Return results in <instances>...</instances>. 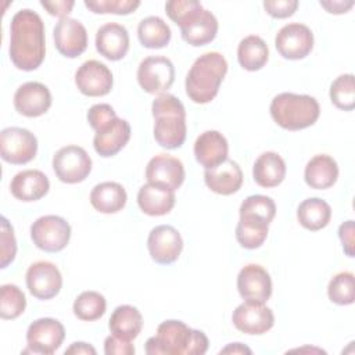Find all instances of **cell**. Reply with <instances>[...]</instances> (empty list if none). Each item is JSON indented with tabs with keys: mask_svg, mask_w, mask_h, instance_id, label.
Wrapping results in <instances>:
<instances>
[{
	"mask_svg": "<svg viewBox=\"0 0 355 355\" xmlns=\"http://www.w3.org/2000/svg\"><path fill=\"white\" fill-rule=\"evenodd\" d=\"M17 254V241L14 236V229L7 220L1 216V268H7L15 258Z\"/></svg>",
	"mask_w": 355,
	"mask_h": 355,
	"instance_id": "43",
	"label": "cell"
},
{
	"mask_svg": "<svg viewBox=\"0 0 355 355\" xmlns=\"http://www.w3.org/2000/svg\"><path fill=\"white\" fill-rule=\"evenodd\" d=\"M251 352L252 351L241 343H232L227 347H225L223 349H220V354H247V355H251Z\"/></svg>",
	"mask_w": 355,
	"mask_h": 355,
	"instance_id": "50",
	"label": "cell"
},
{
	"mask_svg": "<svg viewBox=\"0 0 355 355\" xmlns=\"http://www.w3.org/2000/svg\"><path fill=\"white\" fill-rule=\"evenodd\" d=\"M239 214H240V216L248 215V216L263 219L265 222L270 223L276 215V204L270 197L263 196V194L248 196L241 202Z\"/></svg>",
	"mask_w": 355,
	"mask_h": 355,
	"instance_id": "39",
	"label": "cell"
},
{
	"mask_svg": "<svg viewBox=\"0 0 355 355\" xmlns=\"http://www.w3.org/2000/svg\"><path fill=\"white\" fill-rule=\"evenodd\" d=\"M232 322L237 330L245 334L259 336L273 327L275 315L263 302L245 300L233 311Z\"/></svg>",
	"mask_w": 355,
	"mask_h": 355,
	"instance_id": "12",
	"label": "cell"
},
{
	"mask_svg": "<svg viewBox=\"0 0 355 355\" xmlns=\"http://www.w3.org/2000/svg\"><path fill=\"white\" fill-rule=\"evenodd\" d=\"M50 189L49 178L39 169H25L14 175L10 190L11 194L21 201H37L47 194Z\"/></svg>",
	"mask_w": 355,
	"mask_h": 355,
	"instance_id": "24",
	"label": "cell"
},
{
	"mask_svg": "<svg viewBox=\"0 0 355 355\" xmlns=\"http://www.w3.org/2000/svg\"><path fill=\"white\" fill-rule=\"evenodd\" d=\"M175 200V191L154 183L143 184L137 193V204L140 209L150 216L166 215L172 211Z\"/></svg>",
	"mask_w": 355,
	"mask_h": 355,
	"instance_id": "26",
	"label": "cell"
},
{
	"mask_svg": "<svg viewBox=\"0 0 355 355\" xmlns=\"http://www.w3.org/2000/svg\"><path fill=\"white\" fill-rule=\"evenodd\" d=\"M320 6L330 14H344L354 6V1L352 0H348V1H343V0L320 1Z\"/></svg>",
	"mask_w": 355,
	"mask_h": 355,
	"instance_id": "48",
	"label": "cell"
},
{
	"mask_svg": "<svg viewBox=\"0 0 355 355\" xmlns=\"http://www.w3.org/2000/svg\"><path fill=\"white\" fill-rule=\"evenodd\" d=\"M146 179L148 183L175 191L184 180V166L180 159L169 154H159L148 161L146 166Z\"/></svg>",
	"mask_w": 355,
	"mask_h": 355,
	"instance_id": "19",
	"label": "cell"
},
{
	"mask_svg": "<svg viewBox=\"0 0 355 355\" xmlns=\"http://www.w3.org/2000/svg\"><path fill=\"white\" fill-rule=\"evenodd\" d=\"M275 46L283 58L301 60L313 49V33L306 25L291 22L279 29L275 37Z\"/></svg>",
	"mask_w": 355,
	"mask_h": 355,
	"instance_id": "11",
	"label": "cell"
},
{
	"mask_svg": "<svg viewBox=\"0 0 355 355\" xmlns=\"http://www.w3.org/2000/svg\"><path fill=\"white\" fill-rule=\"evenodd\" d=\"M104 352L107 355H133L135 347L130 340L121 338L118 336H108L104 341Z\"/></svg>",
	"mask_w": 355,
	"mask_h": 355,
	"instance_id": "45",
	"label": "cell"
},
{
	"mask_svg": "<svg viewBox=\"0 0 355 355\" xmlns=\"http://www.w3.org/2000/svg\"><path fill=\"white\" fill-rule=\"evenodd\" d=\"M107 301L103 294L97 291H83L73 301V313L78 319L93 322L105 313Z\"/></svg>",
	"mask_w": 355,
	"mask_h": 355,
	"instance_id": "35",
	"label": "cell"
},
{
	"mask_svg": "<svg viewBox=\"0 0 355 355\" xmlns=\"http://www.w3.org/2000/svg\"><path fill=\"white\" fill-rule=\"evenodd\" d=\"M229 144L218 130H205L194 143V157L205 169H211L227 159Z\"/></svg>",
	"mask_w": 355,
	"mask_h": 355,
	"instance_id": "22",
	"label": "cell"
},
{
	"mask_svg": "<svg viewBox=\"0 0 355 355\" xmlns=\"http://www.w3.org/2000/svg\"><path fill=\"white\" fill-rule=\"evenodd\" d=\"M126 190L116 182L98 183L90 193V204L101 214L119 212L126 205Z\"/></svg>",
	"mask_w": 355,
	"mask_h": 355,
	"instance_id": "29",
	"label": "cell"
},
{
	"mask_svg": "<svg viewBox=\"0 0 355 355\" xmlns=\"http://www.w3.org/2000/svg\"><path fill=\"white\" fill-rule=\"evenodd\" d=\"M330 205L319 197L306 198L297 208V219L300 225L311 232H316L326 227L330 222Z\"/></svg>",
	"mask_w": 355,
	"mask_h": 355,
	"instance_id": "31",
	"label": "cell"
},
{
	"mask_svg": "<svg viewBox=\"0 0 355 355\" xmlns=\"http://www.w3.org/2000/svg\"><path fill=\"white\" fill-rule=\"evenodd\" d=\"M338 178V165L336 159L327 154L312 157L304 171L305 183L316 190L331 187Z\"/></svg>",
	"mask_w": 355,
	"mask_h": 355,
	"instance_id": "27",
	"label": "cell"
},
{
	"mask_svg": "<svg viewBox=\"0 0 355 355\" xmlns=\"http://www.w3.org/2000/svg\"><path fill=\"white\" fill-rule=\"evenodd\" d=\"M53 169L61 182L68 184L80 183L92 171V158L83 147L65 146L54 154Z\"/></svg>",
	"mask_w": 355,
	"mask_h": 355,
	"instance_id": "7",
	"label": "cell"
},
{
	"mask_svg": "<svg viewBox=\"0 0 355 355\" xmlns=\"http://www.w3.org/2000/svg\"><path fill=\"white\" fill-rule=\"evenodd\" d=\"M237 290L241 298L265 304L272 295V279L261 265L248 263L239 272Z\"/></svg>",
	"mask_w": 355,
	"mask_h": 355,
	"instance_id": "18",
	"label": "cell"
},
{
	"mask_svg": "<svg viewBox=\"0 0 355 355\" xmlns=\"http://www.w3.org/2000/svg\"><path fill=\"white\" fill-rule=\"evenodd\" d=\"M265 11L273 18H287L291 17L297 8V0H266L263 1Z\"/></svg>",
	"mask_w": 355,
	"mask_h": 355,
	"instance_id": "44",
	"label": "cell"
},
{
	"mask_svg": "<svg viewBox=\"0 0 355 355\" xmlns=\"http://www.w3.org/2000/svg\"><path fill=\"white\" fill-rule=\"evenodd\" d=\"M327 295L337 305H351L355 300L354 275L351 272H340L334 275L327 287Z\"/></svg>",
	"mask_w": 355,
	"mask_h": 355,
	"instance_id": "38",
	"label": "cell"
},
{
	"mask_svg": "<svg viewBox=\"0 0 355 355\" xmlns=\"http://www.w3.org/2000/svg\"><path fill=\"white\" fill-rule=\"evenodd\" d=\"M268 58L269 49L262 37L257 35H250L240 40L237 47V60L244 69L259 71L265 67Z\"/></svg>",
	"mask_w": 355,
	"mask_h": 355,
	"instance_id": "32",
	"label": "cell"
},
{
	"mask_svg": "<svg viewBox=\"0 0 355 355\" xmlns=\"http://www.w3.org/2000/svg\"><path fill=\"white\" fill-rule=\"evenodd\" d=\"M151 112L155 121V141L166 150L179 148L184 143L187 133L183 103L173 94L162 93L153 101Z\"/></svg>",
	"mask_w": 355,
	"mask_h": 355,
	"instance_id": "4",
	"label": "cell"
},
{
	"mask_svg": "<svg viewBox=\"0 0 355 355\" xmlns=\"http://www.w3.org/2000/svg\"><path fill=\"white\" fill-rule=\"evenodd\" d=\"M31 237L37 248L46 252H58L69 243L71 225L58 215H44L32 223Z\"/></svg>",
	"mask_w": 355,
	"mask_h": 355,
	"instance_id": "6",
	"label": "cell"
},
{
	"mask_svg": "<svg viewBox=\"0 0 355 355\" xmlns=\"http://www.w3.org/2000/svg\"><path fill=\"white\" fill-rule=\"evenodd\" d=\"M8 54L18 69L33 71L42 65L46 55L44 25L36 11L22 8L11 18Z\"/></svg>",
	"mask_w": 355,
	"mask_h": 355,
	"instance_id": "1",
	"label": "cell"
},
{
	"mask_svg": "<svg viewBox=\"0 0 355 355\" xmlns=\"http://www.w3.org/2000/svg\"><path fill=\"white\" fill-rule=\"evenodd\" d=\"M67 354L68 355L69 354H73V355H80V354H83V355H96V349L90 344L79 341V343H72L71 347H68L65 349V355Z\"/></svg>",
	"mask_w": 355,
	"mask_h": 355,
	"instance_id": "49",
	"label": "cell"
},
{
	"mask_svg": "<svg viewBox=\"0 0 355 355\" xmlns=\"http://www.w3.org/2000/svg\"><path fill=\"white\" fill-rule=\"evenodd\" d=\"M218 19L216 17L205 10L204 7L196 11L191 17H189L179 28L182 39L194 46L200 47L211 43L218 33Z\"/></svg>",
	"mask_w": 355,
	"mask_h": 355,
	"instance_id": "20",
	"label": "cell"
},
{
	"mask_svg": "<svg viewBox=\"0 0 355 355\" xmlns=\"http://www.w3.org/2000/svg\"><path fill=\"white\" fill-rule=\"evenodd\" d=\"M147 247L153 261L161 265H169L179 258L183 250V239L173 226L159 225L151 229Z\"/></svg>",
	"mask_w": 355,
	"mask_h": 355,
	"instance_id": "14",
	"label": "cell"
},
{
	"mask_svg": "<svg viewBox=\"0 0 355 355\" xmlns=\"http://www.w3.org/2000/svg\"><path fill=\"white\" fill-rule=\"evenodd\" d=\"M115 118H116V114L114 108L105 103L94 104L87 111V122L96 133L104 130L108 125H111V122Z\"/></svg>",
	"mask_w": 355,
	"mask_h": 355,
	"instance_id": "42",
	"label": "cell"
},
{
	"mask_svg": "<svg viewBox=\"0 0 355 355\" xmlns=\"http://www.w3.org/2000/svg\"><path fill=\"white\" fill-rule=\"evenodd\" d=\"M26 286L29 293L39 300L55 297L62 287L60 269L49 261H37L26 270Z\"/></svg>",
	"mask_w": 355,
	"mask_h": 355,
	"instance_id": "13",
	"label": "cell"
},
{
	"mask_svg": "<svg viewBox=\"0 0 355 355\" xmlns=\"http://www.w3.org/2000/svg\"><path fill=\"white\" fill-rule=\"evenodd\" d=\"M204 180L208 189L214 193L230 196L241 189L243 172L236 161L227 158L222 164L211 169H205Z\"/></svg>",
	"mask_w": 355,
	"mask_h": 355,
	"instance_id": "23",
	"label": "cell"
},
{
	"mask_svg": "<svg viewBox=\"0 0 355 355\" xmlns=\"http://www.w3.org/2000/svg\"><path fill=\"white\" fill-rule=\"evenodd\" d=\"M65 329L62 323L53 318H40L33 320L26 330L28 351L33 354L51 355L62 344Z\"/></svg>",
	"mask_w": 355,
	"mask_h": 355,
	"instance_id": "10",
	"label": "cell"
},
{
	"mask_svg": "<svg viewBox=\"0 0 355 355\" xmlns=\"http://www.w3.org/2000/svg\"><path fill=\"white\" fill-rule=\"evenodd\" d=\"M171 36V28L161 17L150 15L139 22L137 37L143 47L162 49L169 43Z\"/></svg>",
	"mask_w": 355,
	"mask_h": 355,
	"instance_id": "33",
	"label": "cell"
},
{
	"mask_svg": "<svg viewBox=\"0 0 355 355\" xmlns=\"http://www.w3.org/2000/svg\"><path fill=\"white\" fill-rule=\"evenodd\" d=\"M112 72L110 68L97 61H85L75 73V85L79 92L89 97H101L111 92L112 89Z\"/></svg>",
	"mask_w": 355,
	"mask_h": 355,
	"instance_id": "15",
	"label": "cell"
},
{
	"mask_svg": "<svg viewBox=\"0 0 355 355\" xmlns=\"http://www.w3.org/2000/svg\"><path fill=\"white\" fill-rule=\"evenodd\" d=\"M338 237L341 240L344 252L348 257H354V220H347L338 227Z\"/></svg>",
	"mask_w": 355,
	"mask_h": 355,
	"instance_id": "47",
	"label": "cell"
},
{
	"mask_svg": "<svg viewBox=\"0 0 355 355\" xmlns=\"http://www.w3.org/2000/svg\"><path fill=\"white\" fill-rule=\"evenodd\" d=\"M40 6L47 10L50 15L65 18L71 12V10L75 6V1L72 0H55V1H40Z\"/></svg>",
	"mask_w": 355,
	"mask_h": 355,
	"instance_id": "46",
	"label": "cell"
},
{
	"mask_svg": "<svg viewBox=\"0 0 355 355\" xmlns=\"http://www.w3.org/2000/svg\"><path fill=\"white\" fill-rule=\"evenodd\" d=\"M26 306L24 291L15 284H3L0 287V316L1 319H17Z\"/></svg>",
	"mask_w": 355,
	"mask_h": 355,
	"instance_id": "37",
	"label": "cell"
},
{
	"mask_svg": "<svg viewBox=\"0 0 355 355\" xmlns=\"http://www.w3.org/2000/svg\"><path fill=\"white\" fill-rule=\"evenodd\" d=\"M330 100L331 103L343 110V111H352L355 107V85H354V75L344 73L337 76L330 85Z\"/></svg>",
	"mask_w": 355,
	"mask_h": 355,
	"instance_id": "36",
	"label": "cell"
},
{
	"mask_svg": "<svg viewBox=\"0 0 355 355\" xmlns=\"http://www.w3.org/2000/svg\"><path fill=\"white\" fill-rule=\"evenodd\" d=\"M37 153L36 136L24 128L11 126L0 133V155L12 165H22L35 158Z\"/></svg>",
	"mask_w": 355,
	"mask_h": 355,
	"instance_id": "8",
	"label": "cell"
},
{
	"mask_svg": "<svg viewBox=\"0 0 355 355\" xmlns=\"http://www.w3.org/2000/svg\"><path fill=\"white\" fill-rule=\"evenodd\" d=\"M55 49L68 58L80 55L87 47V32L85 25L71 17L60 18L53 29Z\"/></svg>",
	"mask_w": 355,
	"mask_h": 355,
	"instance_id": "16",
	"label": "cell"
},
{
	"mask_svg": "<svg viewBox=\"0 0 355 355\" xmlns=\"http://www.w3.org/2000/svg\"><path fill=\"white\" fill-rule=\"evenodd\" d=\"M130 139V125L122 118H115L104 130L97 132L93 147L101 157H112L119 153Z\"/></svg>",
	"mask_w": 355,
	"mask_h": 355,
	"instance_id": "25",
	"label": "cell"
},
{
	"mask_svg": "<svg viewBox=\"0 0 355 355\" xmlns=\"http://www.w3.org/2000/svg\"><path fill=\"white\" fill-rule=\"evenodd\" d=\"M96 49L110 61L122 60L129 50L128 29L116 22L104 24L97 29Z\"/></svg>",
	"mask_w": 355,
	"mask_h": 355,
	"instance_id": "21",
	"label": "cell"
},
{
	"mask_svg": "<svg viewBox=\"0 0 355 355\" xmlns=\"http://www.w3.org/2000/svg\"><path fill=\"white\" fill-rule=\"evenodd\" d=\"M51 105V93L40 82H26L14 93V107L18 114L36 118L49 111Z\"/></svg>",
	"mask_w": 355,
	"mask_h": 355,
	"instance_id": "17",
	"label": "cell"
},
{
	"mask_svg": "<svg viewBox=\"0 0 355 355\" xmlns=\"http://www.w3.org/2000/svg\"><path fill=\"white\" fill-rule=\"evenodd\" d=\"M227 72V61L218 51L201 54L191 65L186 76V94L193 103L207 104L212 101Z\"/></svg>",
	"mask_w": 355,
	"mask_h": 355,
	"instance_id": "3",
	"label": "cell"
},
{
	"mask_svg": "<svg viewBox=\"0 0 355 355\" xmlns=\"http://www.w3.org/2000/svg\"><path fill=\"white\" fill-rule=\"evenodd\" d=\"M207 349L208 337L201 330L175 319L162 322L157 334L146 341L148 355H202Z\"/></svg>",
	"mask_w": 355,
	"mask_h": 355,
	"instance_id": "2",
	"label": "cell"
},
{
	"mask_svg": "<svg viewBox=\"0 0 355 355\" xmlns=\"http://www.w3.org/2000/svg\"><path fill=\"white\" fill-rule=\"evenodd\" d=\"M108 327L114 336L132 341L141 331L143 316L136 306L119 305L111 313Z\"/></svg>",
	"mask_w": 355,
	"mask_h": 355,
	"instance_id": "30",
	"label": "cell"
},
{
	"mask_svg": "<svg viewBox=\"0 0 355 355\" xmlns=\"http://www.w3.org/2000/svg\"><path fill=\"white\" fill-rule=\"evenodd\" d=\"M202 6L197 0H169L165 3L166 15L176 24L182 25L196 11L201 10Z\"/></svg>",
	"mask_w": 355,
	"mask_h": 355,
	"instance_id": "41",
	"label": "cell"
},
{
	"mask_svg": "<svg viewBox=\"0 0 355 355\" xmlns=\"http://www.w3.org/2000/svg\"><path fill=\"white\" fill-rule=\"evenodd\" d=\"M137 82L150 94L165 93L175 82V67L164 55H150L141 60L137 68Z\"/></svg>",
	"mask_w": 355,
	"mask_h": 355,
	"instance_id": "9",
	"label": "cell"
},
{
	"mask_svg": "<svg viewBox=\"0 0 355 355\" xmlns=\"http://www.w3.org/2000/svg\"><path fill=\"white\" fill-rule=\"evenodd\" d=\"M269 223L263 219L241 215L236 226V240L247 250H255L263 244L268 237Z\"/></svg>",
	"mask_w": 355,
	"mask_h": 355,
	"instance_id": "34",
	"label": "cell"
},
{
	"mask_svg": "<svg viewBox=\"0 0 355 355\" xmlns=\"http://www.w3.org/2000/svg\"><path fill=\"white\" fill-rule=\"evenodd\" d=\"M269 111L273 121L286 130H301L309 128L320 115V107L315 97L290 92L275 96Z\"/></svg>",
	"mask_w": 355,
	"mask_h": 355,
	"instance_id": "5",
	"label": "cell"
},
{
	"mask_svg": "<svg viewBox=\"0 0 355 355\" xmlns=\"http://www.w3.org/2000/svg\"><path fill=\"white\" fill-rule=\"evenodd\" d=\"M85 6L94 14L128 15L139 6V0H85Z\"/></svg>",
	"mask_w": 355,
	"mask_h": 355,
	"instance_id": "40",
	"label": "cell"
},
{
	"mask_svg": "<svg viewBox=\"0 0 355 355\" xmlns=\"http://www.w3.org/2000/svg\"><path fill=\"white\" fill-rule=\"evenodd\" d=\"M286 162L275 151L262 153L254 162L252 176L261 187H276L286 178Z\"/></svg>",
	"mask_w": 355,
	"mask_h": 355,
	"instance_id": "28",
	"label": "cell"
}]
</instances>
